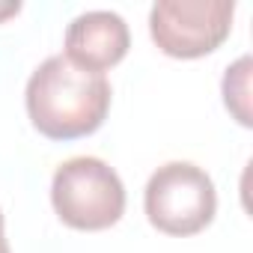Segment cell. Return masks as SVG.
<instances>
[{"instance_id":"6da1fadb","label":"cell","mask_w":253,"mask_h":253,"mask_svg":"<svg viewBox=\"0 0 253 253\" xmlns=\"http://www.w3.org/2000/svg\"><path fill=\"white\" fill-rule=\"evenodd\" d=\"M110 81L86 72L63 54L36 66L27 81L24 104L33 128L48 140H78L101 128L110 110Z\"/></svg>"},{"instance_id":"7a4b0ae2","label":"cell","mask_w":253,"mask_h":253,"mask_svg":"<svg viewBox=\"0 0 253 253\" xmlns=\"http://www.w3.org/2000/svg\"><path fill=\"white\" fill-rule=\"evenodd\" d=\"M51 206L57 217L81 232H101L125 214V185L119 173L95 155H75L54 170Z\"/></svg>"},{"instance_id":"3957f363","label":"cell","mask_w":253,"mask_h":253,"mask_svg":"<svg viewBox=\"0 0 253 253\" xmlns=\"http://www.w3.org/2000/svg\"><path fill=\"white\" fill-rule=\"evenodd\" d=\"M143 209L149 223L173 238L203 232L217 214V191L211 176L191 161L161 164L143 191Z\"/></svg>"},{"instance_id":"277c9868","label":"cell","mask_w":253,"mask_h":253,"mask_svg":"<svg viewBox=\"0 0 253 253\" xmlns=\"http://www.w3.org/2000/svg\"><path fill=\"white\" fill-rule=\"evenodd\" d=\"M232 0H158L149 9V36L161 54L200 60L232 33Z\"/></svg>"},{"instance_id":"5b68a950","label":"cell","mask_w":253,"mask_h":253,"mask_svg":"<svg viewBox=\"0 0 253 253\" xmlns=\"http://www.w3.org/2000/svg\"><path fill=\"white\" fill-rule=\"evenodd\" d=\"M131 48V33L122 15L110 9H89L66 27V60L86 72L104 75L125 60Z\"/></svg>"},{"instance_id":"8992f818","label":"cell","mask_w":253,"mask_h":253,"mask_svg":"<svg viewBox=\"0 0 253 253\" xmlns=\"http://www.w3.org/2000/svg\"><path fill=\"white\" fill-rule=\"evenodd\" d=\"M250 72H253L250 57H238L232 66H226L223 81H220L223 107L232 113V119L238 125H244V128L253 125V116H250Z\"/></svg>"},{"instance_id":"52a82bcc","label":"cell","mask_w":253,"mask_h":253,"mask_svg":"<svg viewBox=\"0 0 253 253\" xmlns=\"http://www.w3.org/2000/svg\"><path fill=\"white\" fill-rule=\"evenodd\" d=\"M21 12V3L15 0V3H0V24H3L6 18H12V15H18Z\"/></svg>"},{"instance_id":"ba28073f","label":"cell","mask_w":253,"mask_h":253,"mask_svg":"<svg viewBox=\"0 0 253 253\" xmlns=\"http://www.w3.org/2000/svg\"><path fill=\"white\" fill-rule=\"evenodd\" d=\"M0 253H12L9 241H6V232H3V211H0Z\"/></svg>"}]
</instances>
